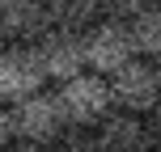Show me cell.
Returning a JSON list of instances; mask_svg holds the SVG:
<instances>
[{
    "mask_svg": "<svg viewBox=\"0 0 161 152\" xmlns=\"http://www.w3.org/2000/svg\"><path fill=\"white\" fill-rule=\"evenodd\" d=\"M4 152H51V148H34V144H4Z\"/></svg>",
    "mask_w": 161,
    "mask_h": 152,
    "instance_id": "obj_13",
    "label": "cell"
},
{
    "mask_svg": "<svg viewBox=\"0 0 161 152\" xmlns=\"http://www.w3.org/2000/svg\"><path fill=\"white\" fill-rule=\"evenodd\" d=\"M38 55H42V64H47V76L59 80V85H68V80L89 72V55H85V38H80V34L51 30L47 38L38 42Z\"/></svg>",
    "mask_w": 161,
    "mask_h": 152,
    "instance_id": "obj_7",
    "label": "cell"
},
{
    "mask_svg": "<svg viewBox=\"0 0 161 152\" xmlns=\"http://www.w3.org/2000/svg\"><path fill=\"white\" fill-rule=\"evenodd\" d=\"M93 139H97V152H157L153 135H148V123L127 110H114L93 131Z\"/></svg>",
    "mask_w": 161,
    "mask_h": 152,
    "instance_id": "obj_8",
    "label": "cell"
},
{
    "mask_svg": "<svg viewBox=\"0 0 161 152\" xmlns=\"http://www.w3.org/2000/svg\"><path fill=\"white\" fill-rule=\"evenodd\" d=\"M102 17L106 13L97 0H51V30H59V34H80L85 38Z\"/></svg>",
    "mask_w": 161,
    "mask_h": 152,
    "instance_id": "obj_9",
    "label": "cell"
},
{
    "mask_svg": "<svg viewBox=\"0 0 161 152\" xmlns=\"http://www.w3.org/2000/svg\"><path fill=\"white\" fill-rule=\"evenodd\" d=\"M47 80L51 76H47L38 47H4V55H0V97L8 106L38 97Z\"/></svg>",
    "mask_w": 161,
    "mask_h": 152,
    "instance_id": "obj_5",
    "label": "cell"
},
{
    "mask_svg": "<svg viewBox=\"0 0 161 152\" xmlns=\"http://www.w3.org/2000/svg\"><path fill=\"white\" fill-rule=\"evenodd\" d=\"M51 152H97V139H93V131H64L51 144Z\"/></svg>",
    "mask_w": 161,
    "mask_h": 152,
    "instance_id": "obj_11",
    "label": "cell"
},
{
    "mask_svg": "<svg viewBox=\"0 0 161 152\" xmlns=\"http://www.w3.org/2000/svg\"><path fill=\"white\" fill-rule=\"evenodd\" d=\"M157 72H161V59H157Z\"/></svg>",
    "mask_w": 161,
    "mask_h": 152,
    "instance_id": "obj_14",
    "label": "cell"
},
{
    "mask_svg": "<svg viewBox=\"0 0 161 152\" xmlns=\"http://www.w3.org/2000/svg\"><path fill=\"white\" fill-rule=\"evenodd\" d=\"M0 34L8 47H38L51 34V0H4L0 4Z\"/></svg>",
    "mask_w": 161,
    "mask_h": 152,
    "instance_id": "obj_6",
    "label": "cell"
},
{
    "mask_svg": "<svg viewBox=\"0 0 161 152\" xmlns=\"http://www.w3.org/2000/svg\"><path fill=\"white\" fill-rule=\"evenodd\" d=\"M55 102L64 110V123L68 131H85V127H102L106 118L114 114V93H110V80L97 76V72H85L76 80L55 89Z\"/></svg>",
    "mask_w": 161,
    "mask_h": 152,
    "instance_id": "obj_2",
    "label": "cell"
},
{
    "mask_svg": "<svg viewBox=\"0 0 161 152\" xmlns=\"http://www.w3.org/2000/svg\"><path fill=\"white\" fill-rule=\"evenodd\" d=\"M85 55H89V72L110 80L114 72H123L131 59H140L131 25L119 21V17H102V21L85 34Z\"/></svg>",
    "mask_w": 161,
    "mask_h": 152,
    "instance_id": "obj_3",
    "label": "cell"
},
{
    "mask_svg": "<svg viewBox=\"0 0 161 152\" xmlns=\"http://www.w3.org/2000/svg\"><path fill=\"white\" fill-rule=\"evenodd\" d=\"M110 93H114V110H127V114H148L161 106V72H157V59H131L123 72L110 76Z\"/></svg>",
    "mask_w": 161,
    "mask_h": 152,
    "instance_id": "obj_4",
    "label": "cell"
},
{
    "mask_svg": "<svg viewBox=\"0 0 161 152\" xmlns=\"http://www.w3.org/2000/svg\"><path fill=\"white\" fill-rule=\"evenodd\" d=\"M131 34H136V51L144 59H161V4H144L131 17Z\"/></svg>",
    "mask_w": 161,
    "mask_h": 152,
    "instance_id": "obj_10",
    "label": "cell"
},
{
    "mask_svg": "<svg viewBox=\"0 0 161 152\" xmlns=\"http://www.w3.org/2000/svg\"><path fill=\"white\" fill-rule=\"evenodd\" d=\"M0 127H4V144L51 148L68 131V123H64V110H59L55 93H38V97H30V102L8 106L4 118H0Z\"/></svg>",
    "mask_w": 161,
    "mask_h": 152,
    "instance_id": "obj_1",
    "label": "cell"
},
{
    "mask_svg": "<svg viewBox=\"0 0 161 152\" xmlns=\"http://www.w3.org/2000/svg\"><path fill=\"white\" fill-rule=\"evenodd\" d=\"M144 123H148V135H153V148L161 152V106H157V110H153V114H148V118H144Z\"/></svg>",
    "mask_w": 161,
    "mask_h": 152,
    "instance_id": "obj_12",
    "label": "cell"
}]
</instances>
